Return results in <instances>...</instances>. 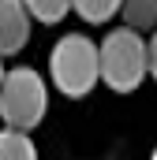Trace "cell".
<instances>
[{
    "instance_id": "6da1fadb",
    "label": "cell",
    "mask_w": 157,
    "mask_h": 160,
    "mask_svg": "<svg viewBox=\"0 0 157 160\" xmlns=\"http://www.w3.org/2000/svg\"><path fill=\"white\" fill-rule=\"evenodd\" d=\"M97 52H101V82L112 93H135L150 78V52L142 30L116 26L97 41Z\"/></svg>"
},
{
    "instance_id": "7a4b0ae2",
    "label": "cell",
    "mask_w": 157,
    "mask_h": 160,
    "mask_svg": "<svg viewBox=\"0 0 157 160\" xmlns=\"http://www.w3.org/2000/svg\"><path fill=\"white\" fill-rule=\"evenodd\" d=\"M49 78L64 97H86L101 82V52L86 34H64L49 52Z\"/></svg>"
},
{
    "instance_id": "3957f363",
    "label": "cell",
    "mask_w": 157,
    "mask_h": 160,
    "mask_svg": "<svg viewBox=\"0 0 157 160\" xmlns=\"http://www.w3.org/2000/svg\"><path fill=\"white\" fill-rule=\"evenodd\" d=\"M49 112V82L34 67H11L0 86V119L15 130H34Z\"/></svg>"
},
{
    "instance_id": "277c9868",
    "label": "cell",
    "mask_w": 157,
    "mask_h": 160,
    "mask_svg": "<svg viewBox=\"0 0 157 160\" xmlns=\"http://www.w3.org/2000/svg\"><path fill=\"white\" fill-rule=\"evenodd\" d=\"M34 15L26 11L23 0H0V56H15L30 41Z\"/></svg>"
},
{
    "instance_id": "5b68a950",
    "label": "cell",
    "mask_w": 157,
    "mask_h": 160,
    "mask_svg": "<svg viewBox=\"0 0 157 160\" xmlns=\"http://www.w3.org/2000/svg\"><path fill=\"white\" fill-rule=\"evenodd\" d=\"M0 160H38V145H34L30 130L4 127L0 130Z\"/></svg>"
},
{
    "instance_id": "8992f818",
    "label": "cell",
    "mask_w": 157,
    "mask_h": 160,
    "mask_svg": "<svg viewBox=\"0 0 157 160\" xmlns=\"http://www.w3.org/2000/svg\"><path fill=\"white\" fill-rule=\"evenodd\" d=\"M123 26L135 30H157V0H123L120 4Z\"/></svg>"
},
{
    "instance_id": "52a82bcc",
    "label": "cell",
    "mask_w": 157,
    "mask_h": 160,
    "mask_svg": "<svg viewBox=\"0 0 157 160\" xmlns=\"http://www.w3.org/2000/svg\"><path fill=\"white\" fill-rule=\"evenodd\" d=\"M120 4L123 0H71V11L86 22H109L112 15H120Z\"/></svg>"
},
{
    "instance_id": "ba28073f",
    "label": "cell",
    "mask_w": 157,
    "mask_h": 160,
    "mask_svg": "<svg viewBox=\"0 0 157 160\" xmlns=\"http://www.w3.org/2000/svg\"><path fill=\"white\" fill-rule=\"evenodd\" d=\"M23 4H26V11L38 22H45V26H56L64 15H71V0H23Z\"/></svg>"
},
{
    "instance_id": "9c48e42d",
    "label": "cell",
    "mask_w": 157,
    "mask_h": 160,
    "mask_svg": "<svg viewBox=\"0 0 157 160\" xmlns=\"http://www.w3.org/2000/svg\"><path fill=\"white\" fill-rule=\"evenodd\" d=\"M146 52H150V78L157 82V30L150 34V41H146Z\"/></svg>"
},
{
    "instance_id": "30bf717a",
    "label": "cell",
    "mask_w": 157,
    "mask_h": 160,
    "mask_svg": "<svg viewBox=\"0 0 157 160\" xmlns=\"http://www.w3.org/2000/svg\"><path fill=\"white\" fill-rule=\"evenodd\" d=\"M4 75H8V67H4V56H0V86H4Z\"/></svg>"
},
{
    "instance_id": "8fae6325",
    "label": "cell",
    "mask_w": 157,
    "mask_h": 160,
    "mask_svg": "<svg viewBox=\"0 0 157 160\" xmlns=\"http://www.w3.org/2000/svg\"><path fill=\"white\" fill-rule=\"evenodd\" d=\"M150 160H157V145H154V153H150Z\"/></svg>"
}]
</instances>
